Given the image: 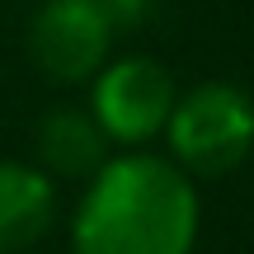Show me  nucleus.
<instances>
[{"instance_id": "obj_2", "label": "nucleus", "mask_w": 254, "mask_h": 254, "mask_svg": "<svg viewBox=\"0 0 254 254\" xmlns=\"http://www.w3.org/2000/svg\"><path fill=\"white\" fill-rule=\"evenodd\" d=\"M160 136L189 179L231 174L254 151V99L231 80H202L174 99Z\"/></svg>"}, {"instance_id": "obj_1", "label": "nucleus", "mask_w": 254, "mask_h": 254, "mask_svg": "<svg viewBox=\"0 0 254 254\" xmlns=\"http://www.w3.org/2000/svg\"><path fill=\"white\" fill-rule=\"evenodd\" d=\"M198 189L151 151L109 155L71 217V254H193Z\"/></svg>"}, {"instance_id": "obj_3", "label": "nucleus", "mask_w": 254, "mask_h": 254, "mask_svg": "<svg viewBox=\"0 0 254 254\" xmlns=\"http://www.w3.org/2000/svg\"><path fill=\"white\" fill-rule=\"evenodd\" d=\"M179 99V85L151 57H118L94 75L90 113L113 146H146L165 132L170 109Z\"/></svg>"}, {"instance_id": "obj_7", "label": "nucleus", "mask_w": 254, "mask_h": 254, "mask_svg": "<svg viewBox=\"0 0 254 254\" xmlns=\"http://www.w3.org/2000/svg\"><path fill=\"white\" fill-rule=\"evenodd\" d=\"M75 5H90L94 14H104L113 28H132V24H141L151 0H75Z\"/></svg>"}, {"instance_id": "obj_6", "label": "nucleus", "mask_w": 254, "mask_h": 254, "mask_svg": "<svg viewBox=\"0 0 254 254\" xmlns=\"http://www.w3.org/2000/svg\"><path fill=\"white\" fill-rule=\"evenodd\" d=\"M52 217H57V184L38 165L0 160V254L38 245Z\"/></svg>"}, {"instance_id": "obj_5", "label": "nucleus", "mask_w": 254, "mask_h": 254, "mask_svg": "<svg viewBox=\"0 0 254 254\" xmlns=\"http://www.w3.org/2000/svg\"><path fill=\"white\" fill-rule=\"evenodd\" d=\"M109 136L94 123L90 109H75V104H62V109H47L38 118L33 132V151H38V170L47 179H71V184H90L94 174L109 165Z\"/></svg>"}, {"instance_id": "obj_4", "label": "nucleus", "mask_w": 254, "mask_h": 254, "mask_svg": "<svg viewBox=\"0 0 254 254\" xmlns=\"http://www.w3.org/2000/svg\"><path fill=\"white\" fill-rule=\"evenodd\" d=\"M118 28L90 5L75 0H43V9L28 24V57L57 85H80L109 66V47Z\"/></svg>"}]
</instances>
